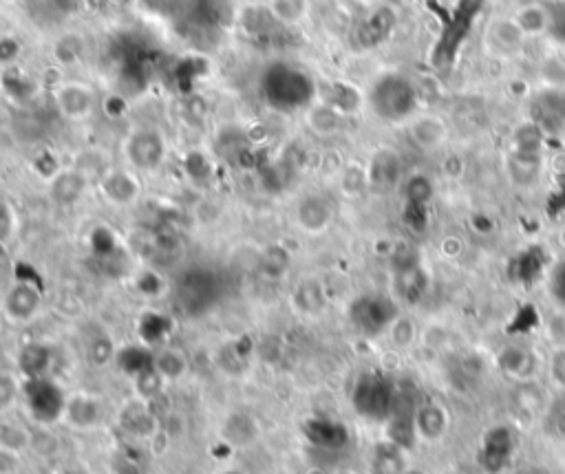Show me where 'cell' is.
I'll return each instance as SVG.
<instances>
[{"instance_id":"14","label":"cell","mask_w":565,"mask_h":474,"mask_svg":"<svg viewBox=\"0 0 565 474\" xmlns=\"http://www.w3.org/2000/svg\"><path fill=\"white\" fill-rule=\"evenodd\" d=\"M120 422L135 437H148L157 426L155 417L151 413V406H148L142 397L124 408L120 415Z\"/></svg>"},{"instance_id":"25","label":"cell","mask_w":565,"mask_h":474,"mask_svg":"<svg viewBox=\"0 0 565 474\" xmlns=\"http://www.w3.org/2000/svg\"><path fill=\"white\" fill-rule=\"evenodd\" d=\"M554 294L561 298V303L565 305V265H561L554 274Z\"/></svg>"},{"instance_id":"1","label":"cell","mask_w":565,"mask_h":474,"mask_svg":"<svg viewBox=\"0 0 565 474\" xmlns=\"http://www.w3.org/2000/svg\"><path fill=\"white\" fill-rule=\"evenodd\" d=\"M398 397V384L380 373H365L354 386V402L356 411L373 422H387L393 413Z\"/></svg>"},{"instance_id":"3","label":"cell","mask_w":565,"mask_h":474,"mask_svg":"<svg viewBox=\"0 0 565 474\" xmlns=\"http://www.w3.org/2000/svg\"><path fill=\"white\" fill-rule=\"evenodd\" d=\"M42 309H45V294L29 280H16L5 289L0 300V316L16 327L31 325L42 314Z\"/></svg>"},{"instance_id":"2","label":"cell","mask_w":565,"mask_h":474,"mask_svg":"<svg viewBox=\"0 0 565 474\" xmlns=\"http://www.w3.org/2000/svg\"><path fill=\"white\" fill-rule=\"evenodd\" d=\"M371 106L382 120L402 122L413 115L415 106H418V95H415L409 80L400 78V75H387L373 86Z\"/></svg>"},{"instance_id":"6","label":"cell","mask_w":565,"mask_h":474,"mask_svg":"<svg viewBox=\"0 0 565 474\" xmlns=\"http://www.w3.org/2000/svg\"><path fill=\"white\" fill-rule=\"evenodd\" d=\"M515 452V437L506 426L490 428L484 441H482V452H479V459H482V466L486 472H501L504 470L510 459H513Z\"/></svg>"},{"instance_id":"10","label":"cell","mask_w":565,"mask_h":474,"mask_svg":"<svg viewBox=\"0 0 565 474\" xmlns=\"http://www.w3.org/2000/svg\"><path fill=\"white\" fill-rule=\"evenodd\" d=\"M332 217H334L332 203H329L325 197L309 195L298 203L296 219H298V225H301L307 234L325 232L329 228V223H332Z\"/></svg>"},{"instance_id":"9","label":"cell","mask_w":565,"mask_h":474,"mask_svg":"<svg viewBox=\"0 0 565 474\" xmlns=\"http://www.w3.org/2000/svg\"><path fill=\"white\" fill-rule=\"evenodd\" d=\"M413 430L415 439H422L426 444H435L440 441L446 430H449V413L446 408L435 402H422L413 417Z\"/></svg>"},{"instance_id":"13","label":"cell","mask_w":565,"mask_h":474,"mask_svg":"<svg viewBox=\"0 0 565 474\" xmlns=\"http://www.w3.org/2000/svg\"><path fill=\"white\" fill-rule=\"evenodd\" d=\"M151 369L162 377L164 384H175L188 373V358L184 351L173 347V344H164L162 349L153 353Z\"/></svg>"},{"instance_id":"24","label":"cell","mask_w":565,"mask_h":474,"mask_svg":"<svg viewBox=\"0 0 565 474\" xmlns=\"http://www.w3.org/2000/svg\"><path fill=\"white\" fill-rule=\"evenodd\" d=\"M548 424L559 437H565V397H561V400L552 404L550 415H548Z\"/></svg>"},{"instance_id":"12","label":"cell","mask_w":565,"mask_h":474,"mask_svg":"<svg viewBox=\"0 0 565 474\" xmlns=\"http://www.w3.org/2000/svg\"><path fill=\"white\" fill-rule=\"evenodd\" d=\"M535 120L541 131H565V95L557 91L543 93L535 104Z\"/></svg>"},{"instance_id":"5","label":"cell","mask_w":565,"mask_h":474,"mask_svg":"<svg viewBox=\"0 0 565 474\" xmlns=\"http://www.w3.org/2000/svg\"><path fill=\"white\" fill-rule=\"evenodd\" d=\"M104 419V406L98 395L91 393H71L65 402V415L62 422L76 430L98 428Z\"/></svg>"},{"instance_id":"18","label":"cell","mask_w":565,"mask_h":474,"mask_svg":"<svg viewBox=\"0 0 565 474\" xmlns=\"http://www.w3.org/2000/svg\"><path fill=\"white\" fill-rule=\"evenodd\" d=\"M60 111H65L71 117H82L91 111V95L87 89H80V86H67L65 91L60 93L58 98Z\"/></svg>"},{"instance_id":"21","label":"cell","mask_w":565,"mask_h":474,"mask_svg":"<svg viewBox=\"0 0 565 474\" xmlns=\"http://www.w3.org/2000/svg\"><path fill=\"white\" fill-rule=\"evenodd\" d=\"M20 395H23V386L18 384L16 375L9 371H0V415L12 411Z\"/></svg>"},{"instance_id":"16","label":"cell","mask_w":565,"mask_h":474,"mask_svg":"<svg viewBox=\"0 0 565 474\" xmlns=\"http://www.w3.org/2000/svg\"><path fill=\"white\" fill-rule=\"evenodd\" d=\"M29 446H31L29 428H25L18 422H9V419H3V422H0V450L20 457V455H25Z\"/></svg>"},{"instance_id":"7","label":"cell","mask_w":565,"mask_h":474,"mask_svg":"<svg viewBox=\"0 0 565 474\" xmlns=\"http://www.w3.org/2000/svg\"><path fill=\"white\" fill-rule=\"evenodd\" d=\"M524 29L519 27L517 20L513 18H499L495 23H490L486 31V47L493 56L499 58H510L519 53V49L524 47Z\"/></svg>"},{"instance_id":"20","label":"cell","mask_w":565,"mask_h":474,"mask_svg":"<svg viewBox=\"0 0 565 474\" xmlns=\"http://www.w3.org/2000/svg\"><path fill=\"white\" fill-rule=\"evenodd\" d=\"M82 190H84L82 177L71 175V172L56 177V181H53V186H51L53 197H56L60 203H73L82 195Z\"/></svg>"},{"instance_id":"4","label":"cell","mask_w":565,"mask_h":474,"mask_svg":"<svg viewBox=\"0 0 565 474\" xmlns=\"http://www.w3.org/2000/svg\"><path fill=\"white\" fill-rule=\"evenodd\" d=\"M351 322L367 336H380L398 320V307L387 296H362L349 309Z\"/></svg>"},{"instance_id":"26","label":"cell","mask_w":565,"mask_h":474,"mask_svg":"<svg viewBox=\"0 0 565 474\" xmlns=\"http://www.w3.org/2000/svg\"><path fill=\"white\" fill-rule=\"evenodd\" d=\"M336 474H356V472H351V470H340V472H336Z\"/></svg>"},{"instance_id":"22","label":"cell","mask_w":565,"mask_h":474,"mask_svg":"<svg viewBox=\"0 0 565 474\" xmlns=\"http://www.w3.org/2000/svg\"><path fill=\"white\" fill-rule=\"evenodd\" d=\"M515 20L519 23V27L524 29V34H539V31L550 27V14H546L539 7L521 9Z\"/></svg>"},{"instance_id":"23","label":"cell","mask_w":565,"mask_h":474,"mask_svg":"<svg viewBox=\"0 0 565 474\" xmlns=\"http://www.w3.org/2000/svg\"><path fill=\"white\" fill-rule=\"evenodd\" d=\"M501 366L510 373V375H515V377H524L528 375L530 371V366H532V355L524 349H506V353L501 355Z\"/></svg>"},{"instance_id":"17","label":"cell","mask_w":565,"mask_h":474,"mask_svg":"<svg viewBox=\"0 0 565 474\" xmlns=\"http://www.w3.org/2000/svg\"><path fill=\"white\" fill-rule=\"evenodd\" d=\"M102 188L106 192V197H109L113 203H122V206L124 203L135 201L137 190H140L137 181L131 175H126V172H113V175L104 179Z\"/></svg>"},{"instance_id":"11","label":"cell","mask_w":565,"mask_h":474,"mask_svg":"<svg viewBox=\"0 0 565 474\" xmlns=\"http://www.w3.org/2000/svg\"><path fill=\"white\" fill-rule=\"evenodd\" d=\"M369 474H409L407 448L398 446L391 439L382 441L369 457Z\"/></svg>"},{"instance_id":"15","label":"cell","mask_w":565,"mask_h":474,"mask_svg":"<svg viewBox=\"0 0 565 474\" xmlns=\"http://www.w3.org/2000/svg\"><path fill=\"white\" fill-rule=\"evenodd\" d=\"M411 133L420 148H437L446 139V126L440 117L424 115L413 122Z\"/></svg>"},{"instance_id":"19","label":"cell","mask_w":565,"mask_h":474,"mask_svg":"<svg viewBox=\"0 0 565 474\" xmlns=\"http://www.w3.org/2000/svg\"><path fill=\"white\" fill-rule=\"evenodd\" d=\"M294 300H296V305H298V309L303 311V314H321V309L325 307L323 289H321V285H316V283L298 285Z\"/></svg>"},{"instance_id":"8","label":"cell","mask_w":565,"mask_h":474,"mask_svg":"<svg viewBox=\"0 0 565 474\" xmlns=\"http://www.w3.org/2000/svg\"><path fill=\"white\" fill-rule=\"evenodd\" d=\"M126 157L131 166L140 170H153L164 159V142L153 131H137L126 142Z\"/></svg>"}]
</instances>
